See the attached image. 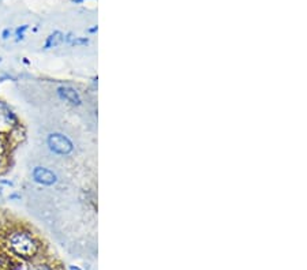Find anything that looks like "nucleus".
I'll return each instance as SVG.
<instances>
[{
  "instance_id": "obj_1",
  "label": "nucleus",
  "mask_w": 307,
  "mask_h": 270,
  "mask_svg": "<svg viewBox=\"0 0 307 270\" xmlns=\"http://www.w3.org/2000/svg\"><path fill=\"white\" fill-rule=\"evenodd\" d=\"M6 248L21 259H33L45 252V245L26 229H13L4 239Z\"/></svg>"
},
{
  "instance_id": "obj_6",
  "label": "nucleus",
  "mask_w": 307,
  "mask_h": 270,
  "mask_svg": "<svg viewBox=\"0 0 307 270\" xmlns=\"http://www.w3.org/2000/svg\"><path fill=\"white\" fill-rule=\"evenodd\" d=\"M70 270H81L78 266H70Z\"/></svg>"
},
{
  "instance_id": "obj_4",
  "label": "nucleus",
  "mask_w": 307,
  "mask_h": 270,
  "mask_svg": "<svg viewBox=\"0 0 307 270\" xmlns=\"http://www.w3.org/2000/svg\"><path fill=\"white\" fill-rule=\"evenodd\" d=\"M58 93H59V96L62 97L63 100H66L67 103H70L71 105L78 107V105H81V103H82L78 91L75 89H72V88H70V86H62V88H59V90H58Z\"/></svg>"
},
{
  "instance_id": "obj_2",
  "label": "nucleus",
  "mask_w": 307,
  "mask_h": 270,
  "mask_svg": "<svg viewBox=\"0 0 307 270\" xmlns=\"http://www.w3.org/2000/svg\"><path fill=\"white\" fill-rule=\"evenodd\" d=\"M48 146L58 155H68L72 152L71 141L62 134H51L48 136Z\"/></svg>"
},
{
  "instance_id": "obj_5",
  "label": "nucleus",
  "mask_w": 307,
  "mask_h": 270,
  "mask_svg": "<svg viewBox=\"0 0 307 270\" xmlns=\"http://www.w3.org/2000/svg\"><path fill=\"white\" fill-rule=\"evenodd\" d=\"M63 41V34L60 32H55L53 34H51L48 40H46L45 48H51V46H58Z\"/></svg>"
},
{
  "instance_id": "obj_3",
  "label": "nucleus",
  "mask_w": 307,
  "mask_h": 270,
  "mask_svg": "<svg viewBox=\"0 0 307 270\" xmlns=\"http://www.w3.org/2000/svg\"><path fill=\"white\" fill-rule=\"evenodd\" d=\"M33 178L37 183L44 184V186H52L56 183V175L51 172L49 169H46V168H34L33 169Z\"/></svg>"
}]
</instances>
